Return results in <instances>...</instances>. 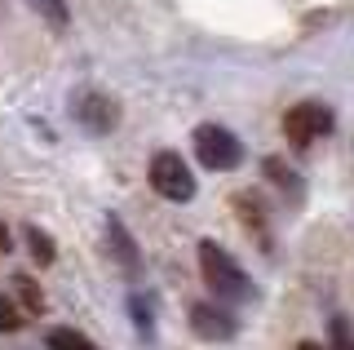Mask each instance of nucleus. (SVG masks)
<instances>
[{"label":"nucleus","mask_w":354,"mask_h":350,"mask_svg":"<svg viewBox=\"0 0 354 350\" xmlns=\"http://www.w3.org/2000/svg\"><path fill=\"white\" fill-rule=\"evenodd\" d=\"M49 350H97L88 337H80L75 328H53L49 333Z\"/></svg>","instance_id":"9"},{"label":"nucleus","mask_w":354,"mask_h":350,"mask_svg":"<svg viewBox=\"0 0 354 350\" xmlns=\"http://www.w3.org/2000/svg\"><path fill=\"white\" fill-rule=\"evenodd\" d=\"M297 350H324V346H319V342H301V346H297Z\"/></svg>","instance_id":"15"},{"label":"nucleus","mask_w":354,"mask_h":350,"mask_svg":"<svg viewBox=\"0 0 354 350\" xmlns=\"http://www.w3.org/2000/svg\"><path fill=\"white\" fill-rule=\"evenodd\" d=\"M27 244H31V257H36V261H44V266L53 261V239L44 235L40 226H27Z\"/></svg>","instance_id":"11"},{"label":"nucleus","mask_w":354,"mask_h":350,"mask_svg":"<svg viewBox=\"0 0 354 350\" xmlns=\"http://www.w3.org/2000/svg\"><path fill=\"white\" fill-rule=\"evenodd\" d=\"M151 187L164 195V200H173V204H186L195 195V178H191V169H186V160L177 156V151H160V156H151Z\"/></svg>","instance_id":"2"},{"label":"nucleus","mask_w":354,"mask_h":350,"mask_svg":"<svg viewBox=\"0 0 354 350\" xmlns=\"http://www.w3.org/2000/svg\"><path fill=\"white\" fill-rule=\"evenodd\" d=\"M199 270H204V284L217 297H226V302H248L252 297V279L243 275V266L221 244H213V239L199 244Z\"/></svg>","instance_id":"1"},{"label":"nucleus","mask_w":354,"mask_h":350,"mask_svg":"<svg viewBox=\"0 0 354 350\" xmlns=\"http://www.w3.org/2000/svg\"><path fill=\"white\" fill-rule=\"evenodd\" d=\"M266 173H270L274 187H283L288 195H297V178L288 173V164H283V160H266Z\"/></svg>","instance_id":"12"},{"label":"nucleus","mask_w":354,"mask_h":350,"mask_svg":"<svg viewBox=\"0 0 354 350\" xmlns=\"http://www.w3.org/2000/svg\"><path fill=\"white\" fill-rule=\"evenodd\" d=\"M332 350H354V328H350V320H332Z\"/></svg>","instance_id":"14"},{"label":"nucleus","mask_w":354,"mask_h":350,"mask_svg":"<svg viewBox=\"0 0 354 350\" xmlns=\"http://www.w3.org/2000/svg\"><path fill=\"white\" fill-rule=\"evenodd\" d=\"M195 156L204 169H235V164L243 160V147H239V138L230 133V129H221V125H199L195 129Z\"/></svg>","instance_id":"3"},{"label":"nucleus","mask_w":354,"mask_h":350,"mask_svg":"<svg viewBox=\"0 0 354 350\" xmlns=\"http://www.w3.org/2000/svg\"><path fill=\"white\" fill-rule=\"evenodd\" d=\"M9 297L22 306V315H27V320L44 311V293H40V284L31 279V275H14V288H9Z\"/></svg>","instance_id":"7"},{"label":"nucleus","mask_w":354,"mask_h":350,"mask_svg":"<svg viewBox=\"0 0 354 350\" xmlns=\"http://www.w3.org/2000/svg\"><path fill=\"white\" fill-rule=\"evenodd\" d=\"M27 324V315H22V306L14 297H0V333H18V328Z\"/></svg>","instance_id":"10"},{"label":"nucleus","mask_w":354,"mask_h":350,"mask_svg":"<svg viewBox=\"0 0 354 350\" xmlns=\"http://www.w3.org/2000/svg\"><path fill=\"white\" fill-rule=\"evenodd\" d=\"M31 9H40L53 27H66V0H31Z\"/></svg>","instance_id":"13"},{"label":"nucleus","mask_w":354,"mask_h":350,"mask_svg":"<svg viewBox=\"0 0 354 350\" xmlns=\"http://www.w3.org/2000/svg\"><path fill=\"white\" fill-rule=\"evenodd\" d=\"M106 231H111V244H115V253H120V261H124V270H129V275H138V270H142V257H138V248H133L129 231L115 222V217H111V226H106Z\"/></svg>","instance_id":"8"},{"label":"nucleus","mask_w":354,"mask_h":350,"mask_svg":"<svg viewBox=\"0 0 354 350\" xmlns=\"http://www.w3.org/2000/svg\"><path fill=\"white\" fill-rule=\"evenodd\" d=\"M0 248H9V231H5V226H0Z\"/></svg>","instance_id":"16"},{"label":"nucleus","mask_w":354,"mask_h":350,"mask_svg":"<svg viewBox=\"0 0 354 350\" xmlns=\"http://www.w3.org/2000/svg\"><path fill=\"white\" fill-rule=\"evenodd\" d=\"M283 133L297 151H306L310 142H319L324 133H332V111L324 102H297L292 111L283 116Z\"/></svg>","instance_id":"4"},{"label":"nucleus","mask_w":354,"mask_h":350,"mask_svg":"<svg viewBox=\"0 0 354 350\" xmlns=\"http://www.w3.org/2000/svg\"><path fill=\"white\" fill-rule=\"evenodd\" d=\"M115 102L111 98H102V93H84V98H75V120H84L93 133H106L111 125H115Z\"/></svg>","instance_id":"6"},{"label":"nucleus","mask_w":354,"mask_h":350,"mask_svg":"<svg viewBox=\"0 0 354 350\" xmlns=\"http://www.w3.org/2000/svg\"><path fill=\"white\" fill-rule=\"evenodd\" d=\"M191 324H195L199 337H208V342H226V337H235V320H230L221 306H208V302L191 306Z\"/></svg>","instance_id":"5"}]
</instances>
